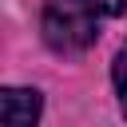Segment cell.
Masks as SVG:
<instances>
[{
	"instance_id": "1",
	"label": "cell",
	"mask_w": 127,
	"mask_h": 127,
	"mask_svg": "<svg viewBox=\"0 0 127 127\" xmlns=\"http://www.w3.org/2000/svg\"><path fill=\"white\" fill-rule=\"evenodd\" d=\"M99 8L91 0H48L44 4V40L56 52H83L99 36Z\"/></svg>"
},
{
	"instance_id": "2",
	"label": "cell",
	"mask_w": 127,
	"mask_h": 127,
	"mask_svg": "<svg viewBox=\"0 0 127 127\" xmlns=\"http://www.w3.org/2000/svg\"><path fill=\"white\" fill-rule=\"evenodd\" d=\"M40 123V95L28 87L4 91V127H36Z\"/></svg>"
},
{
	"instance_id": "3",
	"label": "cell",
	"mask_w": 127,
	"mask_h": 127,
	"mask_svg": "<svg viewBox=\"0 0 127 127\" xmlns=\"http://www.w3.org/2000/svg\"><path fill=\"white\" fill-rule=\"evenodd\" d=\"M115 91H119V111L127 115V44H123V52L115 56Z\"/></svg>"
},
{
	"instance_id": "4",
	"label": "cell",
	"mask_w": 127,
	"mask_h": 127,
	"mask_svg": "<svg viewBox=\"0 0 127 127\" xmlns=\"http://www.w3.org/2000/svg\"><path fill=\"white\" fill-rule=\"evenodd\" d=\"M91 4H95L103 16H123V12H127V0H91Z\"/></svg>"
}]
</instances>
